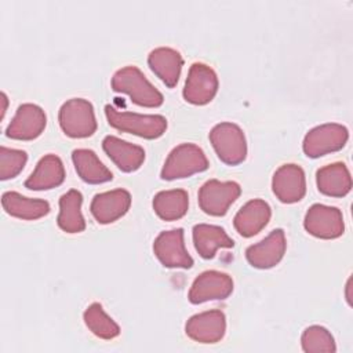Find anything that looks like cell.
Masks as SVG:
<instances>
[{"label": "cell", "instance_id": "603a6c76", "mask_svg": "<svg viewBox=\"0 0 353 353\" xmlns=\"http://www.w3.org/2000/svg\"><path fill=\"white\" fill-rule=\"evenodd\" d=\"M1 204L7 214L21 219H39L50 212V204L46 200L23 197L17 192H6L1 196Z\"/></svg>", "mask_w": 353, "mask_h": 353}, {"label": "cell", "instance_id": "4316f807", "mask_svg": "<svg viewBox=\"0 0 353 353\" xmlns=\"http://www.w3.org/2000/svg\"><path fill=\"white\" fill-rule=\"evenodd\" d=\"M83 319L87 328L98 338L113 339L120 334L119 324L105 313L101 303H91L85 309Z\"/></svg>", "mask_w": 353, "mask_h": 353}, {"label": "cell", "instance_id": "e0dca14e", "mask_svg": "<svg viewBox=\"0 0 353 353\" xmlns=\"http://www.w3.org/2000/svg\"><path fill=\"white\" fill-rule=\"evenodd\" d=\"M272 215L270 205L261 199H254L245 203L234 215L233 225L239 234L251 237L259 233L269 222Z\"/></svg>", "mask_w": 353, "mask_h": 353}, {"label": "cell", "instance_id": "ac0fdd59", "mask_svg": "<svg viewBox=\"0 0 353 353\" xmlns=\"http://www.w3.org/2000/svg\"><path fill=\"white\" fill-rule=\"evenodd\" d=\"M148 63L152 72L170 88H172L179 79L183 58L182 55L170 47H159L150 51Z\"/></svg>", "mask_w": 353, "mask_h": 353}, {"label": "cell", "instance_id": "30bf717a", "mask_svg": "<svg viewBox=\"0 0 353 353\" xmlns=\"http://www.w3.org/2000/svg\"><path fill=\"white\" fill-rule=\"evenodd\" d=\"M303 226L312 236L327 240L342 236L345 230L342 212L336 207L324 204H313L307 210Z\"/></svg>", "mask_w": 353, "mask_h": 353}, {"label": "cell", "instance_id": "d6986e66", "mask_svg": "<svg viewBox=\"0 0 353 353\" xmlns=\"http://www.w3.org/2000/svg\"><path fill=\"white\" fill-rule=\"evenodd\" d=\"M105 153L124 172L138 170L145 160V150L134 143L123 141L114 135H108L102 141Z\"/></svg>", "mask_w": 353, "mask_h": 353}, {"label": "cell", "instance_id": "2e32d148", "mask_svg": "<svg viewBox=\"0 0 353 353\" xmlns=\"http://www.w3.org/2000/svg\"><path fill=\"white\" fill-rule=\"evenodd\" d=\"M131 205V194L125 189H114L95 194L90 210L98 223H112L121 218Z\"/></svg>", "mask_w": 353, "mask_h": 353}, {"label": "cell", "instance_id": "6da1fadb", "mask_svg": "<svg viewBox=\"0 0 353 353\" xmlns=\"http://www.w3.org/2000/svg\"><path fill=\"white\" fill-rule=\"evenodd\" d=\"M112 88L130 95L134 103L145 108H157L164 101L163 94L152 85L137 66L119 69L112 77Z\"/></svg>", "mask_w": 353, "mask_h": 353}, {"label": "cell", "instance_id": "3957f363", "mask_svg": "<svg viewBox=\"0 0 353 353\" xmlns=\"http://www.w3.org/2000/svg\"><path fill=\"white\" fill-rule=\"evenodd\" d=\"M207 168L208 160L201 148L194 143H181L170 152L160 175L165 181H172L188 178Z\"/></svg>", "mask_w": 353, "mask_h": 353}, {"label": "cell", "instance_id": "44dd1931", "mask_svg": "<svg viewBox=\"0 0 353 353\" xmlns=\"http://www.w3.org/2000/svg\"><path fill=\"white\" fill-rule=\"evenodd\" d=\"M192 236L196 251L204 259L214 258L219 248H232L234 245V241L228 236L225 229L216 225H194Z\"/></svg>", "mask_w": 353, "mask_h": 353}, {"label": "cell", "instance_id": "ba28073f", "mask_svg": "<svg viewBox=\"0 0 353 353\" xmlns=\"http://www.w3.org/2000/svg\"><path fill=\"white\" fill-rule=\"evenodd\" d=\"M153 252L165 268L189 269L193 266V258L186 251L181 228L161 232L154 239Z\"/></svg>", "mask_w": 353, "mask_h": 353}, {"label": "cell", "instance_id": "9a60e30c", "mask_svg": "<svg viewBox=\"0 0 353 353\" xmlns=\"http://www.w3.org/2000/svg\"><path fill=\"white\" fill-rule=\"evenodd\" d=\"M186 335L200 343H215L226 331V317L221 310H207L192 316L185 325Z\"/></svg>", "mask_w": 353, "mask_h": 353}, {"label": "cell", "instance_id": "f546056e", "mask_svg": "<svg viewBox=\"0 0 353 353\" xmlns=\"http://www.w3.org/2000/svg\"><path fill=\"white\" fill-rule=\"evenodd\" d=\"M1 102H3V108H1V119H3L6 114V110H7V102H8L7 95L4 92H1Z\"/></svg>", "mask_w": 353, "mask_h": 353}, {"label": "cell", "instance_id": "ffe728a7", "mask_svg": "<svg viewBox=\"0 0 353 353\" xmlns=\"http://www.w3.org/2000/svg\"><path fill=\"white\" fill-rule=\"evenodd\" d=\"M65 179V168L62 160L55 154H46L41 157L25 181V186L30 190H48L59 186Z\"/></svg>", "mask_w": 353, "mask_h": 353}, {"label": "cell", "instance_id": "52a82bcc", "mask_svg": "<svg viewBox=\"0 0 353 353\" xmlns=\"http://www.w3.org/2000/svg\"><path fill=\"white\" fill-rule=\"evenodd\" d=\"M240 193L241 188L237 182L210 179L199 190V205L208 215L222 216L237 200Z\"/></svg>", "mask_w": 353, "mask_h": 353}, {"label": "cell", "instance_id": "4fadbf2b", "mask_svg": "<svg viewBox=\"0 0 353 353\" xmlns=\"http://www.w3.org/2000/svg\"><path fill=\"white\" fill-rule=\"evenodd\" d=\"M272 189L281 203L292 204L302 200L306 193L303 170L296 164L281 165L273 175Z\"/></svg>", "mask_w": 353, "mask_h": 353}, {"label": "cell", "instance_id": "484cf974", "mask_svg": "<svg viewBox=\"0 0 353 353\" xmlns=\"http://www.w3.org/2000/svg\"><path fill=\"white\" fill-rule=\"evenodd\" d=\"M189 196L183 189L161 190L153 197V210L164 221H175L188 212Z\"/></svg>", "mask_w": 353, "mask_h": 353}, {"label": "cell", "instance_id": "8fae6325", "mask_svg": "<svg viewBox=\"0 0 353 353\" xmlns=\"http://www.w3.org/2000/svg\"><path fill=\"white\" fill-rule=\"evenodd\" d=\"M232 291L233 280L229 274L218 270H205L194 279L188 298L192 303L199 305L207 301L226 299Z\"/></svg>", "mask_w": 353, "mask_h": 353}, {"label": "cell", "instance_id": "7402d4cb", "mask_svg": "<svg viewBox=\"0 0 353 353\" xmlns=\"http://www.w3.org/2000/svg\"><path fill=\"white\" fill-rule=\"evenodd\" d=\"M319 190L331 197H342L352 189V176L343 163H332L320 168L316 174Z\"/></svg>", "mask_w": 353, "mask_h": 353}, {"label": "cell", "instance_id": "7a4b0ae2", "mask_svg": "<svg viewBox=\"0 0 353 353\" xmlns=\"http://www.w3.org/2000/svg\"><path fill=\"white\" fill-rule=\"evenodd\" d=\"M105 114L109 125L121 131L138 135L145 139H156L167 130V120L161 114H138L132 112H120L110 105L105 106Z\"/></svg>", "mask_w": 353, "mask_h": 353}, {"label": "cell", "instance_id": "8992f818", "mask_svg": "<svg viewBox=\"0 0 353 353\" xmlns=\"http://www.w3.org/2000/svg\"><path fill=\"white\" fill-rule=\"evenodd\" d=\"M349 138V131L345 125L327 123L312 128L303 139L302 148L307 157L316 159L336 150H341Z\"/></svg>", "mask_w": 353, "mask_h": 353}, {"label": "cell", "instance_id": "9c48e42d", "mask_svg": "<svg viewBox=\"0 0 353 353\" xmlns=\"http://www.w3.org/2000/svg\"><path fill=\"white\" fill-rule=\"evenodd\" d=\"M218 91L216 73L205 63L194 62L188 73L183 98L193 105L208 103Z\"/></svg>", "mask_w": 353, "mask_h": 353}, {"label": "cell", "instance_id": "5bb4252c", "mask_svg": "<svg viewBox=\"0 0 353 353\" xmlns=\"http://www.w3.org/2000/svg\"><path fill=\"white\" fill-rule=\"evenodd\" d=\"M287 248L285 234L283 229H274L256 244L250 245L245 250V258L248 263L258 269H269L276 266L284 256Z\"/></svg>", "mask_w": 353, "mask_h": 353}, {"label": "cell", "instance_id": "f1b7e54d", "mask_svg": "<svg viewBox=\"0 0 353 353\" xmlns=\"http://www.w3.org/2000/svg\"><path fill=\"white\" fill-rule=\"evenodd\" d=\"M26 160H28L26 152L1 146L0 148V178L3 181L15 178L23 170Z\"/></svg>", "mask_w": 353, "mask_h": 353}, {"label": "cell", "instance_id": "7c38bea8", "mask_svg": "<svg viewBox=\"0 0 353 353\" xmlns=\"http://www.w3.org/2000/svg\"><path fill=\"white\" fill-rule=\"evenodd\" d=\"M47 117L44 110L34 103H23L17 109L15 116L6 130L11 139L30 141L37 138L46 128Z\"/></svg>", "mask_w": 353, "mask_h": 353}, {"label": "cell", "instance_id": "cb8c5ba5", "mask_svg": "<svg viewBox=\"0 0 353 353\" xmlns=\"http://www.w3.org/2000/svg\"><path fill=\"white\" fill-rule=\"evenodd\" d=\"M72 160L79 176L87 183H103L112 181L113 175L102 161L98 159L95 152L90 149H74L72 152Z\"/></svg>", "mask_w": 353, "mask_h": 353}, {"label": "cell", "instance_id": "d4e9b609", "mask_svg": "<svg viewBox=\"0 0 353 353\" xmlns=\"http://www.w3.org/2000/svg\"><path fill=\"white\" fill-rule=\"evenodd\" d=\"M83 196L79 190L70 189L59 199L58 226L66 233H80L85 229V221L81 214Z\"/></svg>", "mask_w": 353, "mask_h": 353}, {"label": "cell", "instance_id": "277c9868", "mask_svg": "<svg viewBox=\"0 0 353 353\" xmlns=\"http://www.w3.org/2000/svg\"><path fill=\"white\" fill-rule=\"evenodd\" d=\"M58 120L62 131L70 138H87L97 130L94 108L83 98L66 101L59 109Z\"/></svg>", "mask_w": 353, "mask_h": 353}, {"label": "cell", "instance_id": "5b68a950", "mask_svg": "<svg viewBox=\"0 0 353 353\" xmlns=\"http://www.w3.org/2000/svg\"><path fill=\"white\" fill-rule=\"evenodd\" d=\"M210 142L225 164L237 165L245 160L247 142L243 130L234 123H219L210 132Z\"/></svg>", "mask_w": 353, "mask_h": 353}, {"label": "cell", "instance_id": "83f0119b", "mask_svg": "<svg viewBox=\"0 0 353 353\" xmlns=\"http://www.w3.org/2000/svg\"><path fill=\"white\" fill-rule=\"evenodd\" d=\"M301 345L306 353H334L336 350L334 336L321 325L307 327L301 336Z\"/></svg>", "mask_w": 353, "mask_h": 353}]
</instances>
